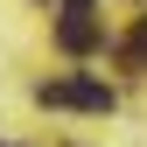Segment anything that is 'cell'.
I'll use <instances>...</instances> for the list:
<instances>
[{"label":"cell","mask_w":147,"mask_h":147,"mask_svg":"<svg viewBox=\"0 0 147 147\" xmlns=\"http://www.w3.org/2000/svg\"><path fill=\"white\" fill-rule=\"evenodd\" d=\"M42 105H70V112H112V91L91 84V77H56V84H35Z\"/></svg>","instance_id":"1"},{"label":"cell","mask_w":147,"mask_h":147,"mask_svg":"<svg viewBox=\"0 0 147 147\" xmlns=\"http://www.w3.org/2000/svg\"><path fill=\"white\" fill-rule=\"evenodd\" d=\"M56 42L70 49V56L98 49V21H91V7H84V0H70V7H63V21H56Z\"/></svg>","instance_id":"2"},{"label":"cell","mask_w":147,"mask_h":147,"mask_svg":"<svg viewBox=\"0 0 147 147\" xmlns=\"http://www.w3.org/2000/svg\"><path fill=\"white\" fill-rule=\"evenodd\" d=\"M119 56H126V70H147V21L126 35V49H119Z\"/></svg>","instance_id":"3"}]
</instances>
